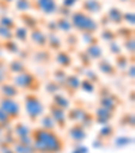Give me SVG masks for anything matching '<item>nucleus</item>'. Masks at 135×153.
<instances>
[{"label": "nucleus", "mask_w": 135, "mask_h": 153, "mask_svg": "<svg viewBox=\"0 0 135 153\" xmlns=\"http://www.w3.org/2000/svg\"><path fill=\"white\" fill-rule=\"evenodd\" d=\"M70 14H72V10L68 8V7H65V6H62V4H61V6H58L57 12H55V15H57V16H63V18H69Z\"/></svg>", "instance_id": "obj_52"}, {"label": "nucleus", "mask_w": 135, "mask_h": 153, "mask_svg": "<svg viewBox=\"0 0 135 153\" xmlns=\"http://www.w3.org/2000/svg\"><path fill=\"white\" fill-rule=\"evenodd\" d=\"M7 68H8L10 75H19V73L29 69L26 65V61L20 60L19 57H14L12 60H10L7 62Z\"/></svg>", "instance_id": "obj_20"}, {"label": "nucleus", "mask_w": 135, "mask_h": 153, "mask_svg": "<svg viewBox=\"0 0 135 153\" xmlns=\"http://www.w3.org/2000/svg\"><path fill=\"white\" fill-rule=\"evenodd\" d=\"M69 20H70V23H72L73 31H77L78 34H83V33L97 34V31L100 30L97 19H95L92 15L84 12L83 10L72 11Z\"/></svg>", "instance_id": "obj_2"}, {"label": "nucleus", "mask_w": 135, "mask_h": 153, "mask_svg": "<svg viewBox=\"0 0 135 153\" xmlns=\"http://www.w3.org/2000/svg\"><path fill=\"white\" fill-rule=\"evenodd\" d=\"M38 123H39V127H42V129H46V130H57V126H55L54 121H53L52 115H50L49 113H43L42 115L39 117V119H38Z\"/></svg>", "instance_id": "obj_33"}, {"label": "nucleus", "mask_w": 135, "mask_h": 153, "mask_svg": "<svg viewBox=\"0 0 135 153\" xmlns=\"http://www.w3.org/2000/svg\"><path fill=\"white\" fill-rule=\"evenodd\" d=\"M96 84H93L92 81H89L88 79H81V83H80V91H83V92L88 94V95H92V94L96 92Z\"/></svg>", "instance_id": "obj_40"}, {"label": "nucleus", "mask_w": 135, "mask_h": 153, "mask_svg": "<svg viewBox=\"0 0 135 153\" xmlns=\"http://www.w3.org/2000/svg\"><path fill=\"white\" fill-rule=\"evenodd\" d=\"M53 61L57 64V67H61L66 71L72 69L73 64H75L72 53L68 52L66 49H61V50H58V52H55L54 57H53Z\"/></svg>", "instance_id": "obj_12"}, {"label": "nucleus", "mask_w": 135, "mask_h": 153, "mask_svg": "<svg viewBox=\"0 0 135 153\" xmlns=\"http://www.w3.org/2000/svg\"><path fill=\"white\" fill-rule=\"evenodd\" d=\"M0 39L1 41L14 39V30L7 29L4 26H0Z\"/></svg>", "instance_id": "obj_50"}, {"label": "nucleus", "mask_w": 135, "mask_h": 153, "mask_svg": "<svg viewBox=\"0 0 135 153\" xmlns=\"http://www.w3.org/2000/svg\"><path fill=\"white\" fill-rule=\"evenodd\" d=\"M22 95V91L15 85L12 81H4V83L0 84V96L1 98H19Z\"/></svg>", "instance_id": "obj_17"}, {"label": "nucleus", "mask_w": 135, "mask_h": 153, "mask_svg": "<svg viewBox=\"0 0 135 153\" xmlns=\"http://www.w3.org/2000/svg\"><path fill=\"white\" fill-rule=\"evenodd\" d=\"M0 153H15V150L12 148V145L7 144L6 141L0 138Z\"/></svg>", "instance_id": "obj_54"}, {"label": "nucleus", "mask_w": 135, "mask_h": 153, "mask_svg": "<svg viewBox=\"0 0 135 153\" xmlns=\"http://www.w3.org/2000/svg\"><path fill=\"white\" fill-rule=\"evenodd\" d=\"M96 68L97 71L101 73L103 76H107V77H116L119 75V71L116 69V67L114 65L112 61H109L107 57H101L100 60L96 61Z\"/></svg>", "instance_id": "obj_13"}, {"label": "nucleus", "mask_w": 135, "mask_h": 153, "mask_svg": "<svg viewBox=\"0 0 135 153\" xmlns=\"http://www.w3.org/2000/svg\"><path fill=\"white\" fill-rule=\"evenodd\" d=\"M123 72H126L124 75H126L127 79H130V80H134V77H135V64L134 62H130V65L123 71Z\"/></svg>", "instance_id": "obj_55"}, {"label": "nucleus", "mask_w": 135, "mask_h": 153, "mask_svg": "<svg viewBox=\"0 0 135 153\" xmlns=\"http://www.w3.org/2000/svg\"><path fill=\"white\" fill-rule=\"evenodd\" d=\"M85 107L83 106H70L68 110H66V118H68V122H80L81 117L85 113Z\"/></svg>", "instance_id": "obj_26"}, {"label": "nucleus", "mask_w": 135, "mask_h": 153, "mask_svg": "<svg viewBox=\"0 0 135 153\" xmlns=\"http://www.w3.org/2000/svg\"><path fill=\"white\" fill-rule=\"evenodd\" d=\"M52 103H54L55 106L61 107V108L65 110V111L72 106V100H70V98L66 95L65 92H62V91L54 94V95H52Z\"/></svg>", "instance_id": "obj_23"}, {"label": "nucleus", "mask_w": 135, "mask_h": 153, "mask_svg": "<svg viewBox=\"0 0 135 153\" xmlns=\"http://www.w3.org/2000/svg\"><path fill=\"white\" fill-rule=\"evenodd\" d=\"M116 33V37L118 39L124 41V39H128V38H134V27H130L127 25H120L115 29Z\"/></svg>", "instance_id": "obj_30"}, {"label": "nucleus", "mask_w": 135, "mask_h": 153, "mask_svg": "<svg viewBox=\"0 0 135 153\" xmlns=\"http://www.w3.org/2000/svg\"><path fill=\"white\" fill-rule=\"evenodd\" d=\"M66 136L75 145L84 144L86 138H88V130L80 123V122H75L70 126L66 127Z\"/></svg>", "instance_id": "obj_6"}, {"label": "nucleus", "mask_w": 135, "mask_h": 153, "mask_svg": "<svg viewBox=\"0 0 135 153\" xmlns=\"http://www.w3.org/2000/svg\"><path fill=\"white\" fill-rule=\"evenodd\" d=\"M1 50H4L6 53L12 56H16L20 50V45L16 42L15 39H8V41H3V45H1Z\"/></svg>", "instance_id": "obj_35"}, {"label": "nucleus", "mask_w": 135, "mask_h": 153, "mask_svg": "<svg viewBox=\"0 0 135 153\" xmlns=\"http://www.w3.org/2000/svg\"><path fill=\"white\" fill-rule=\"evenodd\" d=\"M29 42L35 49H45L47 45V33L43 30V27L38 26L29 31Z\"/></svg>", "instance_id": "obj_9"}, {"label": "nucleus", "mask_w": 135, "mask_h": 153, "mask_svg": "<svg viewBox=\"0 0 135 153\" xmlns=\"http://www.w3.org/2000/svg\"><path fill=\"white\" fill-rule=\"evenodd\" d=\"M46 48L53 53L63 49V41L60 38L58 33H47V45H46Z\"/></svg>", "instance_id": "obj_21"}, {"label": "nucleus", "mask_w": 135, "mask_h": 153, "mask_svg": "<svg viewBox=\"0 0 135 153\" xmlns=\"http://www.w3.org/2000/svg\"><path fill=\"white\" fill-rule=\"evenodd\" d=\"M3 131H4V127L0 125V138H1V136H3Z\"/></svg>", "instance_id": "obj_61"}, {"label": "nucleus", "mask_w": 135, "mask_h": 153, "mask_svg": "<svg viewBox=\"0 0 135 153\" xmlns=\"http://www.w3.org/2000/svg\"><path fill=\"white\" fill-rule=\"evenodd\" d=\"M119 1H122V3H128L130 0H119Z\"/></svg>", "instance_id": "obj_63"}, {"label": "nucleus", "mask_w": 135, "mask_h": 153, "mask_svg": "<svg viewBox=\"0 0 135 153\" xmlns=\"http://www.w3.org/2000/svg\"><path fill=\"white\" fill-rule=\"evenodd\" d=\"M122 49L126 52V54L128 56H134L135 54V38H128L120 42Z\"/></svg>", "instance_id": "obj_41"}, {"label": "nucleus", "mask_w": 135, "mask_h": 153, "mask_svg": "<svg viewBox=\"0 0 135 153\" xmlns=\"http://www.w3.org/2000/svg\"><path fill=\"white\" fill-rule=\"evenodd\" d=\"M45 31L46 33H58V29H57V25H55V20L54 19H49L45 23Z\"/></svg>", "instance_id": "obj_53"}, {"label": "nucleus", "mask_w": 135, "mask_h": 153, "mask_svg": "<svg viewBox=\"0 0 135 153\" xmlns=\"http://www.w3.org/2000/svg\"><path fill=\"white\" fill-rule=\"evenodd\" d=\"M4 1H6V3H8V4H11V3H14L15 0H4Z\"/></svg>", "instance_id": "obj_62"}, {"label": "nucleus", "mask_w": 135, "mask_h": 153, "mask_svg": "<svg viewBox=\"0 0 135 153\" xmlns=\"http://www.w3.org/2000/svg\"><path fill=\"white\" fill-rule=\"evenodd\" d=\"M46 111L52 115L53 121H54L55 126H57V130H65L68 127V118H66V111L62 110L61 107L55 106L54 103L50 102L46 106Z\"/></svg>", "instance_id": "obj_7"}, {"label": "nucleus", "mask_w": 135, "mask_h": 153, "mask_svg": "<svg viewBox=\"0 0 135 153\" xmlns=\"http://www.w3.org/2000/svg\"><path fill=\"white\" fill-rule=\"evenodd\" d=\"M80 83H81V77L76 73H68L65 81L61 87H62V91H65V94L69 98H73V96L77 94V91H80Z\"/></svg>", "instance_id": "obj_10"}, {"label": "nucleus", "mask_w": 135, "mask_h": 153, "mask_svg": "<svg viewBox=\"0 0 135 153\" xmlns=\"http://www.w3.org/2000/svg\"><path fill=\"white\" fill-rule=\"evenodd\" d=\"M31 130H32V127H30L27 123L19 121V119L15 121V122H12V131H14V134H15L16 138L30 136V134H31Z\"/></svg>", "instance_id": "obj_24"}, {"label": "nucleus", "mask_w": 135, "mask_h": 153, "mask_svg": "<svg viewBox=\"0 0 135 153\" xmlns=\"http://www.w3.org/2000/svg\"><path fill=\"white\" fill-rule=\"evenodd\" d=\"M95 114V123H97L99 126H103V125H107V123H111L115 118L116 113H112V111L107 110L104 107H100L97 106L93 111Z\"/></svg>", "instance_id": "obj_15"}, {"label": "nucleus", "mask_w": 135, "mask_h": 153, "mask_svg": "<svg viewBox=\"0 0 135 153\" xmlns=\"http://www.w3.org/2000/svg\"><path fill=\"white\" fill-rule=\"evenodd\" d=\"M1 45H3V41L0 39V50H1Z\"/></svg>", "instance_id": "obj_64"}, {"label": "nucleus", "mask_w": 135, "mask_h": 153, "mask_svg": "<svg viewBox=\"0 0 135 153\" xmlns=\"http://www.w3.org/2000/svg\"><path fill=\"white\" fill-rule=\"evenodd\" d=\"M112 140H114L115 148H119V149L130 146V145H132V142H134V138L130 136H118V137H114Z\"/></svg>", "instance_id": "obj_38"}, {"label": "nucleus", "mask_w": 135, "mask_h": 153, "mask_svg": "<svg viewBox=\"0 0 135 153\" xmlns=\"http://www.w3.org/2000/svg\"><path fill=\"white\" fill-rule=\"evenodd\" d=\"M72 153H89V148L85 146L84 144H77V145H75Z\"/></svg>", "instance_id": "obj_57"}, {"label": "nucleus", "mask_w": 135, "mask_h": 153, "mask_svg": "<svg viewBox=\"0 0 135 153\" xmlns=\"http://www.w3.org/2000/svg\"><path fill=\"white\" fill-rule=\"evenodd\" d=\"M42 87H43V90H45V92H46L47 95H50V96L62 91V87H61L57 81L53 80V79H52V80H49V81H46V83L43 84Z\"/></svg>", "instance_id": "obj_37"}, {"label": "nucleus", "mask_w": 135, "mask_h": 153, "mask_svg": "<svg viewBox=\"0 0 135 153\" xmlns=\"http://www.w3.org/2000/svg\"><path fill=\"white\" fill-rule=\"evenodd\" d=\"M105 15L109 20V25H112V26L118 27L123 25V10L119 8V7H109L108 11H105Z\"/></svg>", "instance_id": "obj_18"}, {"label": "nucleus", "mask_w": 135, "mask_h": 153, "mask_svg": "<svg viewBox=\"0 0 135 153\" xmlns=\"http://www.w3.org/2000/svg\"><path fill=\"white\" fill-rule=\"evenodd\" d=\"M14 39L18 43H27L29 42V30L24 26H19L18 25L14 30Z\"/></svg>", "instance_id": "obj_34"}, {"label": "nucleus", "mask_w": 135, "mask_h": 153, "mask_svg": "<svg viewBox=\"0 0 135 153\" xmlns=\"http://www.w3.org/2000/svg\"><path fill=\"white\" fill-rule=\"evenodd\" d=\"M0 26H4V27H7V29L15 30L18 23L12 16H10V15H7V14H3V15H0Z\"/></svg>", "instance_id": "obj_42"}, {"label": "nucleus", "mask_w": 135, "mask_h": 153, "mask_svg": "<svg viewBox=\"0 0 135 153\" xmlns=\"http://www.w3.org/2000/svg\"><path fill=\"white\" fill-rule=\"evenodd\" d=\"M77 60H78V62H80V65L83 68H91L92 67V64H93V61L88 57V54L84 52V49L77 50Z\"/></svg>", "instance_id": "obj_44"}, {"label": "nucleus", "mask_w": 135, "mask_h": 153, "mask_svg": "<svg viewBox=\"0 0 135 153\" xmlns=\"http://www.w3.org/2000/svg\"><path fill=\"white\" fill-rule=\"evenodd\" d=\"M80 123L83 125V126L85 127L86 130L92 129V127H93V125H95V114H93V111L85 110V113H84V115L81 117V119H80Z\"/></svg>", "instance_id": "obj_36"}, {"label": "nucleus", "mask_w": 135, "mask_h": 153, "mask_svg": "<svg viewBox=\"0 0 135 153\" xmlns=\"http://www.w3.org/2000/svg\"><path fill=\"white\" fill-rule=\"evenodd\" d=\"M0 108L10 115L12 121H18L22 115V103L14 98H1L0 96Z\"/></svg>", "instance_id": "obj_5"}, {"label": "nucleus", "mask_w": 135, "mask_h": 153, "mask_svg": "<svg viewBox=\"0 0 135 153\" xmlns=\"http://www.w3.org/2000/svg\"><path fill=\"white\" fill-rule=\"evenodd\" d=\"M99 41H103V42L108 43V42H112V41H116L118 39V37H116V33L114 29H111V27H104V29H100L99 30Z\"/></svg>", "instance_id": "obj_29"}, {"label": "nucleus", "mask_w": 135, "mask_h": 153, "mask_svg": "<svg viewBox=\"0 0 135 153\" xmlns=\"http://www.w3.org/2000/svg\"><path fill=\"white\" fill-rule=\"evenodd\" d=\"M97 23H99L100 29H104V27L109 26V20H108V18H107L105 12H101L100 14V16H99V19H97Z\"/></svg>", "instance_id": "obj_56"}, {"label": "nucleus", "mask_w": 135, "mask_h": 153, "mask_svg": "<svg viewBox=\"0 0 135 153\" xmlns=\"http://www.w3.org/2000/svg\"><path fill=\"white\" fill-rule=\"evenodd\" d=\"M119 126L120 127H128V129H134L135 127V115L132 111H126L120 115L119 118Z\"/></svg>", "instance_id": "obj_32"}, {"label": "nucleus", "mask_w": 135, "mask_h": 153, "mask_svg": "<svg viewBox=\"0 0 135 153\" xmlns=\"http://www.w3.org/2000/svg\"><path fill=\"white\" fill-rule=\"evenodd\" d=\"M31 140L35 153H63L66 142L57 130H46L42 127H32Z\"/></svg>", "instance_id": "obj_1"}, {"label": "nucleus", "mask_w": 135, "mask_h": 153, "mask_svg": "<svg viewBox=\"0 0 135 153\" xmlns=\"http://www.w3.org/2000/svg\"><path fill=\"white\" fill-rule=\"evenodd\" d=\"M123 25L134 27L135 25V14L134 11H123Z\"/></svg>", "instance_id": "obj_49"}, {"label": "nucleus", "mask_w": 135, "mask_h": 153, "mask_svg": "<svg viewBox=\"0 0 135 153\" xmlns=\"http://www.w3.org/2000/svg\"><path fill=\"white\" fill-rule=\"evenodd\" d=\"M63 42H65L66 50L73 53L75 50H77L78 45H80V35H78L76 31H70V33H68V34H65Z\"/></svg>", "instance_id": "obj_25"}, {"label": "nucleus", "mask_w": 135, "mask_h": 153, "mask_svg": "<svg viewBox=\"0 0 135 153\" xmlns=\"http://www.w3.org/2000/svg\"><path fill=\"white\" fill-rule=\"evenodd\" d=\"M12 122H14V121L10 118L8 114H7L4 110H1V108H0V125H1V126L6 129V127H10V126H11Z\"/></svg>", "instance_id": "obj_51"}, {"label": "nucleus", "mask_w": 135, "mask_h": 153, "mask_svg": "<svg viewBox=\"0 0 135 153\" xmlns=\"http://www.w3.org/2000/svg\"><path fill=\"white\" fill-rule=\"evenodd\" d=\"M80 1L81 0H62V6H65V7L72 10L73 7H75L77 3H80Z\"/></svg>", "instance_id": "obj_59"}, {"label": "nucleus", "mask_w": 135, "mask_h": 153, "mask_svg": "<svg viewBox=\"0 0 135 153\" xmlns=\"http://www.w3.org/2000/svg\"><path fill=\"white\" fill-rule=\"evenodd\" d=\"M19 20L22 22V26H24L27 30H32L35 27L41 26V22L37 16L31 14V12H20L19 14Z\"/></svg>", "instance_id": "obj_19"}, {"label": "nucleus", "mask_w": 135, "mask_h": 153, "mask_svg": "<svg viewBox=\"0 0 135 153\" xmlns=\"http://www.w3.org/2000/svg\"><path fill=\"white\" fill-rule=\"evenodd\" d=\"M54 20H55V25H57L58 33H62V34L65 35V34H68V33L73 31V27H72V23H70L69 18L57 16V18H54Z\"/></svg>", "instance_id": "obj_28"}, {"label": "nucleus", "mask_w": 135, "mask_h": 153, "mask_svg": "<svg viewBox=\"0 0 135 153\" xmlns=\"http://www.w3.org/2000/svg\"><path fill=\"white\" fill-rule=\"evenodd\" d=\"M83 76L85 79H88L89 81H92L93 84H96V85L100 83V76H99V73L96 72L95 69H92V68H85L83 72Z\"/></svg>", "instance_id": "obj_43"}, {"label": "nucleus", "mask_w": 135, "mask_h": 153, "mask_svg": "<svg viewBox=\"0 0 135 153\" xmlns=\"http://www.w3.org/2000/svg\"><path fill=\"white\" fill-rule=\"evenodd\" d=\"M107 48H108V53L111 56H114V57H115L116 54L123 53V49H122V45H120V42H119V39L112 41V42H108L107 43Z\"/></svg>", "instance_id": "obj_47"}, {"label": "nucleus", "mask_w": 135, "mask_h": 153, "mask_svg": "<svg viewBox=\"0 0 135 153\" xmlns=\"http://www.w3.org/2000/svg\"><path fill=\"white\" fill-rule=\"evenodd\" d=\"M130 56L128 54H126V53H120V54H116L115 56V58H114V65L116 67V69L119 71V72H123L124 69H126L127 67L130 65Z\"/></svg>", "instance_id": "obj_31"}, {"label": "nucleus", "mask_w": 135, "mask_h": 153, "mask_svg": "<svg viewBox=\"0 0 135 153\" xmlns=\"http://www.w3.org/2000/svg\"><path fill=\"white\" fill-rule=\"evenodd\" d=\"M12 83L22 92H35V94L39 92L43 85L41 79L30 69L24 71V72L19 73V75H14L12 76Z\"/></svg>", "instance_id": "obj_4"}, {"label": "nucleus", "mask_w": 135, "mask_h": 153, "mask_svg": "<svg viewBox=\"0 0 135 153\" xmlns=\"http://www.w3.org/2000/svg\"><path fill=\"white\" fill-rule=\"evenodd\" d=\"M134 95H135V92H134V90H131L128 92V100L131 102V103H134Z\"/></svg>", "instance_id": "obj_60"}, {"label": "nucleus", "mask_w": 135, "mask_h": 153, "mask_svg": "<svg viewBox=\"0 0 135 153\" xmlns=\"http://www.w3.org/2000/svg\"><path fill=\"white\" fill-rule=\"evenodd\" d=\"M52 76H53V80L57 81L60 85H62L65 79H66V76H68V71L61 68V67H55L52 72Z\"/></svg>", "instance_id": "obj_39"}, {"label": "nucleus", "mask_w": 135, "mask_h": 153, "mask_svg": "<svg viewBox=\"0 0 135 153\" xmlns=\"http://www.w3.org/2000/svg\"><path fill=\"white\" fill-rule=\"evenodd\" d=\"M58 8L57 0H31V10L43 14L45 16L55 15Z\"/></svg>", "instance_id": "obj_8"}, {"label": "nucleus", "mask_w": 135, "mask_h": 153, "mask_svg": "<svg viewBox=\"0 0 135 153\" xmlns=\"http://www.w3.org/2000/svg\"><path fill=\"white\" fill-rule=\"evenodd\" d=\"M15 10L18 12H29L31 10V0H15Z\"/></svg>", "instance_id": "obj_46"}, {"label": "nucleus", "mask_w": 135, "mask_h": 153, "mask_svg": "<svg viewBox=\"0 0 135 153\" xmlns=\"http://www.w3.org/2000/svg\"><path fill=\"white\" fill-rule=\"evenodd\" d=\"M53 57H54L53 52H50L47 48L37 49L35 52H31V56H30V58L38 65H49L50 62H53Z\"/></svg>", "instance_id": "obj_14"}, {"label": "nucleus", "mask_w": 135, "mask_h": 153, "mask_svg": "<svg viewBox=\"0 0 135 153\" xmlns=\"http://www.w3.org/2000/svg\"><path fill=\"white\" fill-rule=\"evenodd\" d=\"M122 104H123V102H122L120 96H118L114 92H109L108 95L99 98V102H97V106L104 107V108L112 111V113H116Z\"/></svg>", "instance_id": "obj_11"}, {"label": "nucleus", "mask_w": 135, "mask_h": 153, "mask_svg": "<svg viewBox=\"0 0 135 153\" xmlns=\"http://www.w3.org/2000/svg\"><path fill=\"white\" fill-rule=\"evenodd\" d=\"M105 145H107V142H105V141H103L101 138L96 137L95 141H93V144H92V146H93V148H96V149H101V148H104Z\"/></svg>", "instance_id": "obj_58"}, {"label": "nucleus", "mask_w": 135, "mask_h": 153, "mask_svg": "<svg viewBox=\"0 0 135 153\" xmlns=\"http://www.w3.org/2000/svg\"><path fill=\"white\" fill-rule=\"evenodd\" d=\"M104 4L100 0H81V8L84 12L89 15H100L103 12Z\"/></svg>", "instance_id": "obj_16"}, {"label": "nucleus", "mask_w": 135, "mask_h": 153, "mask_svg": "<svg viewBox=\"0 0 135 153\" xmlns=\"http://www.w3.org/2000/svg\"><path fill=\"white\" fill-rule=\"evenodd\" d=\"M80 42H83L84 45H92V43H99V37L97 34H91V33H83L80 34Z\"/></svg>", "instance_id": "obj_45"}, {"label": "nucleus", "mask_w": 135, "mask_h": 153, "mask_svg": "<svg viewBox=\"0 0 135 153\" xmlns=\"http://www.w3.org/2000/svg\"><path fill=\"white\" fill-rule=\"evenodd\" d=\"M115 136H116V129L112 126L111 123H107V125L100 126V129H99L97 136L96 137H99V138H101L103 141L108 142V141H111Z\"/></svg>", "instance_id": "obj_27"}, {"label": "nucleus", "mask_w": 135, "mask_h": 153, "mask_svg": "<svg viewBox=\"0 0 135 153\" xmlns=\"http://www.w3.org/2000/svg\"><path fill=\"white\" fill-rule=\"evenodd\" d=\"M23 110L31 123H37L39 117L46 113V104L41 96L35 92H24L23 95Z\"/></svg>", "instance_id": "obj_3"}, {"label": "nucleus", "mask_w": 135, "mask_h": 153, "mask_svg": "<svg viewBox=\"0 0 135 153\" xmlns=\"http://www.w3.org/2000/svg\"><path fill=\"white\" fill-rule=\"evenodd\" d=\"M12 148H14L15 153H35V149L32 145H24L18 141L12 145Z\"/></svg>", "instance_id": "obj_48"}, {"label": "nucleus", "mask_w": 135, "mask_h": 153, "mask_svg": "<svg viewBox=\"0 0 135 153\" xmlns=\"http://www.w3.org/2000/svg\"><path fill=\"white\" fill-rule=\"evenodd\" d=\"M84 52L88 54V57L91 58L93 62H96V61L100 60L101 57H104V50H103V48H101L100 43L86 45V46L84 48Z\"/></svg>", "instance_id": "obj_22"}]
</instances>
